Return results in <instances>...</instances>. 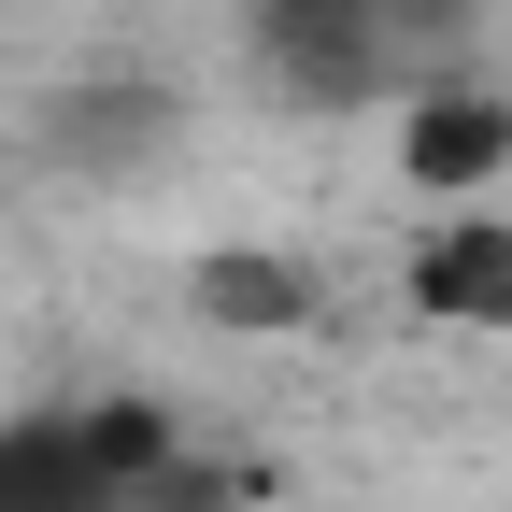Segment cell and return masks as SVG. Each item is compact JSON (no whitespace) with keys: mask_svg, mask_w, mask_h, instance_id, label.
I'll return each mask as SVG.
<instances>
[{"mask_svg":"<svg viewBox=\"0 0 512 512\" xmlns=\"http://www.w3.org/2000/svg\"><path fill=\"white\" fill-rule=\"evenodd\" d=\"M0 512H114V470L86 456V427H15L0 441Z\"/></svg>","mask_w":512,"mask_h":512,"instance_id":"obj_5","label":"cell"},{"mask_svg":"<svg viewBox=\"0 0 512 512\" xmlns=\"http://www.w3.org/2000/svg\"><path fill=\"white\" fill-rule=\"evenodd\" d=\"M185 313L200 328H242V342H271V328H313V271L271 242H200L185 256Z\"/></svg>","mask_w":512,"mask_h":512,"instance_id":"obj_4","label":"cell"},{"mask_svg":"<svg viewBox=\"0 0 512 512\" xmlns=\"http://www.w3.org/2000/svg\"><path fill=\"white\" fill-rule=\"evenodd\" d=\"M413 313L427 328H512V214H441L413 242Z\"/></svg>","mask_w":512,"mask_h":512,"instance_id":"obj_3","label":"cell"},{"mask_svg":"<svg viewBox=\"0 0 512 512\" xmlns=\"http://www.w3.org/2000/svg\"><path fill=\"white\" fill-rule=\"evenodd\" d=\"M157 143H171V100H157V86H86V100H57V157H86V171L157 157Z\"/></svg>","mask_w":512,"mask_h":512,"instance_id":"obj_6","label":"cell"},{"mask_svg":"<svg viewBox=\"0 0 512 512\" xmlns=\"http://www.w3.org/2000/svg\"><path fill=\"white\" fill-rule=\"evenodd\" d=\"M256 57H271V86L299 114H356V100H399V57H384L370 0H256Z\"/></svg>","mask_w":512,"mask_h":512,"instance_id":"obj_1","label":"cell"},{"mask_svg":"<svg viewBox=\"0 0 512 512\" xmlns=\"http://www.w3.org/2000/svg\"><path fill=\"white\" fill-rule=\"evenodd\" d=\"M399 171L427 185V200H484V185L512 171V86H413Z\"/></svg>","mask_w":512,"mask_h":512,"instance_id":"obj_2","label":"cell"}]
</instances>
